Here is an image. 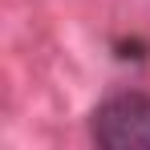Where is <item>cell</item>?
Returning a JSON list of instances; mask_svg holds the SVG:
<instances>
[{
    "instance_id": "1",
    "label": "cell",
    "mask_w": 150,
    "mask_h": 150,
    "mask_svg": "<svg viewBox=\"0 0 150 150\" xmlns=\"http://www.w3.org/2000/svg\"><path fill=\"white\" fill-rule=\"evenodd\" d=\"M93 142L105 150H150V93H118L93 110Z\"/></svg>"
}]
</instances>
